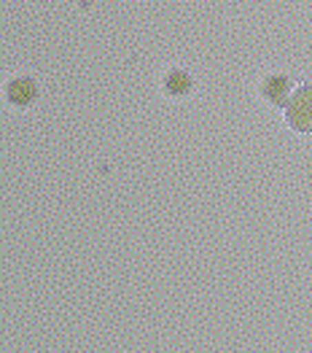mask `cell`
<instances>
[{
  "instance_id": "cell-1",
  "label": "cell",
  "mask_w": 312,
  "mask_h": 353,
  "mask_svg": "<svg viewBox=\"0 0 312 353\" xmlns=\"http://www.w3.org/2000/svg\"><path fill=\"white\" fill-rule=\"evenodd\" d=\"M285 121L296 132H312V84L293 89L285 105Z\"/></svg>"
},
{
  "instance_id": "cell-3",
  "label": "cell",
  "mask_w": 312,
  "mask_h": 353,
  "mask_svg": "<svg viewBox=\"0 0 312 353\" xmlns=\"http://www.w3.org/2000/svg\"><path fill=\"white\" fill-rule=\"evenodd\" d=\"M6 100L14 108H30L38 100V84L30 76H17L6 84Z\"/></svg>"
},
{
  "instance_id": "cell-4",
  "label": "cell",
  "mask_w": 312,
  "mask_h": 353,
  "mask_svg": "<svg viewBox=\"0 0 312 353\" xmlns=\"http://www.w3.org/2000/svg\"><path fill=\"white\" fill-rule=\"evenodd\" d=\"M162 87H165V94H170V97H175V100H180V97L191 94L194 79H191V73H186V70H180V68H172L170 73L165 76Z\"/></svg>"
},
{
  "instance_id": "cell-2",
  "label": "cell",
  "mask_w": 312,
  "mask_h": 353,
  "mask_svg": "<svg viewBox=\"0 0 312 353\" xmlns=\"http://www.w3.org/2000/svg\"><path fill=\"white\" fill-rule=\"evenodd\" d=\"M291 94H293V81L288 76H280V73L267 76L264 84H261V97L269 105H275V108H285L288 100H291Z\"/></svg>"
}]
</instances>
